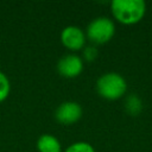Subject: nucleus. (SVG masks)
<instances>
[{"instance_id":"nucleus-1","label":"nucleus","mask_w":152,"mask_h":152,"mask_svg":"<svg viewBox=\"0 0 152 152\" xmlns=\"http://www.w3.org/2000/svg\"><path fill=\"white\" fill-rule=\"evenodd\" d=\"M113 17L124 25L139 23L146 12V4L142 0H113L110 2Z\"/></svg>"},{"instance_id":"nucleus-2","label":"nucleus","mask_w":152,"mask_h":152,"mask_svg":"<svg viewBox=\"0 0 152 152\" xmlns=\"http://www.w3.org/2000/svg\"><path fill=\"white\" fill-rule=\"evenodd\" d=\"M96 90L99 95L106 100H119L127 91V82L118 72H106L97 78Z\"/></svg>"},{"instance_id":"nucleus-3","label":"nucleus","mask_w":152,"mask_h":152,"mask_svg":"<svg viewBox=\"0 0 152 152\" xmlns=\"http://www.w3.org/2000/svg\"><path fill=\"white\" fill-rule=\"evenodd\" d=\"M115 33V25L108 17H97L93 19L87 27V37L95 44L109 42Z\"/></svg>"},{"instance_id":"nucleus-4","label":"nucleus","mask_w":152,"mask_h":152,"mask_svg":"<svg viewBox=\"0 0 152 152\" xmlns=\"http://www.w3.org/2000/svg\"><path fill=\"white\" fill-rule=\"evenodd\" d=\"M82 113L83 110L80 103L75 101H64L57 107L55 118L62 125H72L81 119Z\"/></svg>"},{"instance_id":"nucleus-5","label":"nucleus","mask_w":152,"mask_h":152,"mask_svg":"<svg viewBox=\"0 0 152 152\" xmlns=\"http://www.w3.org/2000/svg\"><path fill=\"white\" fill-rule=\"evenodd\" d=\"M61 42L66 49L71 51H77L84 48L86 33L81 27L76 25H69L62 30Z\"/></svg>"},{"instance_id":"nucleus-6","label":"nucleus","mask_w":152,"mask_h":152,"mask_svg":"<svg viewBox=\"0 0 152 152\" xmlns=\"http://www.w3.org/2000/svg\"><path fill=\"white\" fill-rule=\"evenodd\" d=\"M57 71L66 78L77 77L83 71V59L75 53L64 55L57 63Z\"/></svg>"},{"instance_id":"nucleus-7","label":"nucleus","mask_w":152,"mask_h":152,"mask_svg":"<svg viewBox=\"0 0 152 152\" xmlns=\"http://www.w3.org/2000/svg\"><path fill=\"white\" fill-rule=\"evenodd\" d=\"M37 148L39 152H62L59 140L52 134H42L37 140Z\"/></svg>"},{"instance_id":"nucleus-8","label":"nucleus","mask_w":152,"mask_h":152,"mask_svg":"<svg viewBox=\"0 0 152 152\" xmlns=\"http://www.w3.org/2000/svg\"><path fill=\"white\" fill-rule=\"evenodd\" d=\"M124 107H125V110L127 114H129L132 116H137L142 110V102L137 94H129L125 99Z\"/></svg>"},{"instance_id":"nucleus-9","label":"nucleus","mask_w":152,"mask_h":152,"mask_svg":"<svg viewBox=\"0 0 152 152\" xmlns=\"http://www.w3.org/2000/svg\"><path fill=\"white\" fill-rule=\"evenodd\" d=\"M64 152H95V148L87 141H76L69 145Z\"/></svg>"},{"instance_id":"nucleus-10","label":"nucleus","mask_w":152,"mask_h":152,"mask_svg":"<svg viewBox=\"0 0 152 152\" xmlns=\"http://www.w3.org/2000/svg\"><path fill=\"white\" fill-rule=\"evenodd\" d=\"M10 91H11V82L6 76V74H4L0 70V102H4L8 97Z\"/></svg>"},{"instance_id":"nucleus-11","label":"nucleus","mask_w":152,"mask_h":152,"mask_svg":"<svg viewBox=\"0 0 152 152\" xmlns=\"http://www.w3.org/2000/svg\"><path fill=\"white\" fill-rule=\"evenodd\" d=\"M82 53H83V59H86L87 62H93V61L96 59V57L99 55V51H97V49L95 46L89 45V46L83 48Z\"/></svg>"}]
</instances>
